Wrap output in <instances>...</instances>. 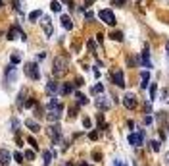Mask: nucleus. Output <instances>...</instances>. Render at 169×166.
<instances>
[{
	"label": "nucleus",
	"mask_w": 169,
	"mask_h": 166,
	"mask_svg": "<svg viewBox=\"0 0 169 166\" xmlns=\"http://www.w3.org/2000/svg\"><path fill=\"white\" fill-rule=\"evenodd\" d=\"M62 112H63V104H62V103H58V101H56V98L52 97V101H50V103H48V106H46V118H48V122L56 124V122L60 120Z\"/></svg>",
	"instance_id": "f257e3e1"
},
{
	"label": "nucleus",
	"mask_w": 169,
	"mask_h": 166,
	"mask_svg": "<svg viewBox=\"0 0 169 166\" xmlns=\"http://www.w3.org/2000/svg\"><path fill=\"white\" fill-rule=\"evenodd\" d=\"M52 73H54V77H63L67 73V58L65 56H56Z\"/></svg>",
	"instance_id": "f03ea898"
},
{
	"label": "nucleus",
	"mask_w": 169,
	"mask_h": 166,
	"mask_svg": "<svg viewBox=\"0 0 169 166\" xmlns=\"http://www.w3.org/2000/svg\"><path fill=\"white\" fill-rule=\"evenodd\" d=\"M98 18L102 19L106 25H111V27L115 25V16H114V12H110V10H100V12H98Z\"/></svg>",
	"instance_id": "7ed1b4c3"
},
{
	"label": "nucleus",
	"mask_w": 169,
	"mask_h": 166,
	"mask_svg": "<svg viewBox=\"0 0 169 166\" xmlns=\"http://www.w3.org/2000/svg\"><path fill=\"white\" fill-rule=\"evenodd\" d=\"M25 75L27 77H31V79H35V81H39L40 79V72H39V66L37 64H27L25 66Z\"/></svg>",
	"instance_id": "20e7f679"
},
{
	"label": "nucleus",
	"mask_w": 169,
	"mask_h": 166,
	"mask_svg": "<svg viewBox=\"0 0 169 166\" xmlns=\"http://www.w3.org/2000/svg\"><path fill=\"white\" fill-rule=\"evenodd\" d=\"M46 131H48V135H50V139H52L54 143H60V139H62V129H60L58 124H52Z\"/></svg>",
	"instance_id": "39448f33"
},
{
	"label": "nucleus",
	"mask_w": 169,
	"mask_h": 166,
	"mask_svg": "<svg viewBox=\"0 0 169 166\" xmlns=\"http://www.w3.org/2000/svg\"><path fill=\"white\" fill-rule=\"evenodd\" d=\"M129 143L133 147H140L144 143V131H138V133H131L129 135Z\"/></svg>",
	"instance_id": "423d86ee"
},
{
	"label": "nucleus",
	"mask_w": 169,
	"mask_h": 166,
	"mask_svg": "<svg viewBox=\"0 0 169 166\" xmlns=\"http://www.w3.org/2000/svg\"><path fill=\"white\" fill-rule=\"evenodd\" d=\"M123 104H125V108H129V110H134L137 108V97L127 93L125 97H123Z\"/></svg>",
	"instance_id": "0eeeda50"
},
{
	"label": "nucleus",
	"mask_w": 169,
	"mask_h": 166,
	"mask_svg": "<svg viewBox=\"0 0 169 166\" xmlns=\"http://www.w3.org/2000/svg\"><path fill=\"white\" fill-rule=\"evenodd\" d=\"M111 79H114V83L117 87H125V77H123V72L121 70H115L114 73H111Z\"/></svg>",
	"instance_id": "6e6552de"
},
{
	"label": "nucleus",
	"mask_w": 169,
	"mask_h": 166,
	"mask_svg": "<svg viewBox=\"0 0 169 166\" xmlns=\"http://www.w3.org/2000/svg\"><path fill=\"white\" fill-rule=\"evenodd\" d=\"M10 160H12L10 151L8 149H0V166H10Z\"/></svg>",
	"instance_id": "1a4fd4ad"
},
{
	"label": "nucleus",
	"mask_w": 169,
	"mask_h": 166,
	"mask_svg": "<svg viewBox=\"0 0 169 166\" xmlns=\"http://www.w3.org/2000/svg\"><path fill=\"white\" fill-rule=\"evenodd\" d=\"M42 29H44V35H46V37H50L52 33H54V27H52L50 18H42Z\"/></svg>",
	"instance_id": "9d476101"
},
{
	"label": "nucleus",
	"mask_w": 169,
	"mask_h": 166,
	"mask_svg": "<svg viewBox=\"0 0 169 166\" xmlns=\"http://www.w3.org/2000/svg\"><path fill=\"white\" fill-rule=\"evenodd\" d=\"M140 64L144 66V68H152V62H150V52H148V47L144 48L142 56H140Z\"/></svg>",
	"instance_id": "9b49d317"
},
{
	"label": "nucleus",
	"mask_w": 169,
	"mask_h": 166,
	"mask_svg": "<svg viewBox=\"0 0 169 166\" xmlns=\"http://www.w3.org/2000/svg\"><path fill=\"white\" fill-rule=\"evenodd\" d=\"M58 91H60V85L56 83V81H48V83H46V93H48V95H56Z\"/></svg>",
	"instance_id": "f8f14e48"
},
{
	"label": "nucleus",
	"mask_w": 169,
	"mask_h": 166,
	"mask_svg": "<svg viewBox=\"0 0 169 166\" xmlns=\"http://www.w3.org/2000/svg\"><path fill=\"white\" fill-rule=\"evenodd\" d=\"M16 77H17V70L14 68V64H12V66L6 70V79H8V81H16Z\"/></svg>",
	"instance_id": "ddd939ff"
},
{
	"label": "nucleus",
	"mask_w": 169,
	"mask_h": 166,
	"mask_svg": "<svg viewBox=\"0 0 169 166\" xmlns=\"http://www.w3.org/2000/svg\"><path fill=\"white\" fill-rule=\"evenodd\" d=\"M96 106L100 110H108L110 108V101H108L106 97H100V98H96Z\"/></svg>",
	"instance_id": "4468645a"
},
{
	"label": "nucleus",
	"mask_w": 169,
	"mask_h": 166,
	"mask_svg": "<svg viewBox=\"0 0 169 166\" xmlns=\"http://www.w3.org/2000/svg\"><path fill=\"white\" fill-rule=\"evenodd\" d=\"M25 126L33 131V133H39V131H40V126L37 124V122L35 120H25Z\"/></svg>",
	"instance_id": "2eb2a0df"
},
{
	"label": "nucleus",
	"mask_w": 169,
	"mask_h": 166,
	"mask_svg": "<svg viewBox=\"0 0 169 166\" xmlns=\"http://www.w3.org/2000/svg\"><path fill=\"white\" fill-rule=\"evenodd\" d=\"M62 25H63V29L71 31V29H73V21H71V18H69V16H62Z\"/></svg>",
	"instance_id": "dca6fc26"
},
{
	"label": "nucleus",
	"mask_w": 169,
	"mask_h": 166,
	"mask_svg": "<svg viewBox=\"0 0 169 166\" xmlns=\"http://www.w3.org/2000/svg\"><path fill=\"white\" fill-rule=\"evenodd\" d=\"M73 91V85L71 83H63V85H60V93L62 95H69Z\"/></svg>",
	"instance_id": "f3484780"
},
{
	"label": "nucleus",
	"mask_w": 169,
	"mask_h": 166,
	"mask_svg": "<svg viewBox=\"0 0 169 166\" xmlns=\"http://www.w3.org/2000/svg\"><path fill=\"white\" fill-rule=\"evenodd\" d=\"M140 79H142L140 87H142V89H146V87H148V79H150V73H148V72H142V73H140Z\"/></svg>",
	"instance_id": "a211bd4d"
},
{
	"label": "nucleus",
	"mask_w": 169,
	"mask_h": 166,
	"mask_svg": "<svg viewBox=\"0 0 169 166\" xmlns=\"http://www.w3.org/2000/svg\"><path fill=\"white\" fill-rule=\"evenodd\" d=\"M52 151H44V154H42V157H44V166H50V162H52Z\"/></svg>",
	"instance_id": "6ab92c4d"
},
{
	"label": "nucleus",
	"mask_w": 169,
	"mask_h": 166,
	"mask_svg": "<svg viewBox=\"0 0 169 166\" xmlns=\"http://www.w3.org/2000/svg\"><path fill=\"white\" fill-rule=\"evenodd\" d=\"M102 93H104V85L102 83H96L92 87V95H102Z\"/></svg>",
	"instance_id": "aec40b11"
},
{
	"label": "nucleus",
	"mask_w": 169,
	"mask_h": 166,
	"mask_svg": "<svg viewBox=\"0 0 169 166\" xmlns=\"http://www.w3.org/2000/svg\"><path fill=\"white\" fill-rule=\"evenodd\" d=\"M75 98H77V103H79V104H87V103H88V98H87L83 93H75Z\"/></svg>",
	"instance_id": "412c9836"
},
{
	"label": "nucleus",
	"mask_w": 169,
	"mask_h": 166,
	"mask_svg": "<svg viewBox=\"0 0 169 166\" xmlns=\"http://www.w3.org/2000/svg\"><path fill=\"white\" fill-rule=\"evenodd\" d=\"M39 18H42V12H40V10H35V12L29 14V19H31V21H37Z\"/></svg>",
	"instance_id": "4be33fe9"
},
{
	"label": "nucleus",
	"mask_w": 169,
	"mask_h": 166,
	"mask_svg": "<svg viewBox=\"0 0 169 166\" xmlns=\"http://www.w3.org/2000/svg\"><path fill=\"white\" fill-rule=\"evenodd\" d=\"M150 147H152V151H156V153H157V151H160V149H162V143L154 139V141H150Z\"/></svg>",
	"instance_id": "5701e85b"
},
{
	"label": "nucleus",
	"mask_w": 169,
	"mask_h": 166,
	"mask_svg": "<svg viewBox=\"0 0 169 166\" xmlns=\"http://www.w3.org/2000/svg\"><path fill=\"white\" fill-rule=\"evenodd\" d=\"M110 37L114 39V41H123V33H121V31H114Z\"/></svg>",
	"instance_id": "b1692460"
},
{
	"label": "nucleus",
	"mask_w": 169,
	"mask_h": 166,
	"mask_svg": "<svg viewBox=\"0 0 169 166\" xmlns=\"http://www.w3.org/2000/svg\"><path fill=\"white\" fill-rule=\"evenodd\" d=\"M50 8H52V12H60V10H62V4L58 2V0H54V2L50 4Z\"/></svg>",
	"instance_id": "393cba45"
},
{
	"label": "nucleus",
	"mask_w": 169,
	"mask_h": 166,
	"mask_svg": "<svg viewBox=\"0 0 169 166\" xmlns=\"http://www.w3.org/2000/svg\"><path fill=\"white\" fill-rule=\"evenodd\" d=\"M23 158H25V160H33V158H35V153H33V151H25Z\"/></svg>",
	"instance_id": "a878e982"
},
{
	"label": "nucleus",
	"mask_w": 169,
	"mask_h": 166,
	"mask_svg": "<svg viewBox=\"0 0 169 166\" xmlns=\"http://www.w3.org/2000/svg\"><path fill=\"white\" fill-rule=\"evenodd\" d=\"M156 91H157V87L152 85V87H150V101H156Z\"/></svg>",
	"instance_id": "bb28decb"
},
{
	"label": "nucleus",
	"mask_w": 169,
	"mask_h": 166,
	"mask_svg": "<svg viewBox=\"0 0 169 166\" xmlns=\"http://www.w3.org/2000/svg\"><path fill=\"white\" fill-rule=\"evenodd\" d=\"M10 60H12V64H19L21 56H19V54H12V58H10Z\"/></svg>",
	"instance_id": "cd10ccee"
},
{
	"label": "nucleus",
	"mask_w": 169,
	"mask_h": 166,
	"mask_svg": "<svg viewBox=\"0 0 169 166\" xmlns=\"http://www.w3.org/2000/svg\"><path fill=\"white\" fill-rule=\"evenodd\" d=\"M27 141H29V145H31L33 149H39V145H37V141H35V137H29Z\"/></svg>",
	"instance_id": "c85d7f7f"
},
{
	"label": "nucleus",
	"mask_w": 169,
	"mask_h": 166,
	"mask_svg": "<svg viewBox=\"0 0 169 166\" xmlns=\"http://www.w3.org/2000/svg\"><path fill=\"white\" fill-rule=\"evenodd\" d=\"M14 158H16V162H23V154H21V153H16Z\"/></svg>",
	"instance_id": "c756f323"
},
{
	"label": "nucleus",
	"mask_w": 169,
	"mask_h": 166,
	"mask_svg": "<svg viewBox=\"0 0 169 166\" xmlns=\"http://www.w3.org/2000/svg\"><path fill=\"white\" fill-rule=\"evenodd\" d=\"M83 126H85V128H91V126H92L91 118H85V120H83Z\"/></svg>",
	"instance_id": "7c9ffc66"
},
{
	"label": "nucleus",
	"mask_w": 169,
	"mask_h": 166,
	"mask_svg": "<svg viewBox=\"0 0 169 166\" xmlns=\"http://www.w3.org/2000/svg\"><path fill=\"white\" fill-rule=\"evenodd\" d=\"M35 114H37V118H42V108L40 106H35Z\"/></svg>",
	"instance_id": "2f4dec72"
},
{
	"label": "nucleus",
	"mask_w": 169,
	"mask_h": 166,
	"mask_svg": "<svg viewBox=\"0 0 169 166\" xmlns=\"http://www.w3.org/2000/svg\"><path fill=\"white\" fill-rule=\"evenodd\" d=\"M88 137H91L92 141H96V139H98V133H96V131H91V133H88Z\"/></svg>",
	"instance_id": "473e14b6"
},
{
	"label": "nucleus",
	"mask_w": 169,
	"mask_h": 166,
	"mask_svg": "<svg viewBox=\"0 0 169 166\" xmlns=\"http://www.w3.org/2000/svg\"><path fill=\"white\" fill-rule=\"evenodd\" d=\"M111 2H114V6H123V4H125V0H111Z\"/></svg>",
	"instance_id": "72a5a7b5"
},
{
	"label": "nucleus",
	"mask_w": 169,
	"mask_h": 166,
	"mask_svg": "<svg viewBox=\"0 0 169 166\" xmlns=\"http://www.w3.org/2000/svg\"><path fill=\"white\" fill-rule=\"evenodd\" d=\"M69 116H71V118H75V116H77V108H73V106L69 108Z\"/></svg>",
	"instance_id": "f704fd0d"
},
{
	"label": "nucleus",
	"mask_w": 169,
	"mask_h": 166,
	"mask_svg": "<svg viewBox=\"0 0 169 166\" xmlns=\"http://www.w3.org/2000/svg\"><path fill=\"white\" fill-rule=\"evenodd\" d=\"M114 166H127V164L123 162V160H119V158H117V160H114Z\"/></svg>",
	"instance_id": "c9c22d12"
},
{
	"label": "nucleus",
	"mask_w": 169,
	"mask_h": 166,
	"mask_svg": "<svg viewBox=\"0 0 169 166\" xmlns=\"http://www.w3.org/2000/svg\"><path fill=\"white\" fill-rule=\"evenodd\" d=\"M88 48H91V50H94V48H96V45H94V41H92V39L88 41Z\"/></svg>",
	"instance_id": "e433bc0d"
},
{
	"label": "nucleus",
	"mask_w": 169,
	"mask_h": 166,
	"mask_svg": "<svg viewBox=\"0 0 169 166\" xmlns=\"http://www.w3.org/2000/svg\"><path fill=\"white\" fill-rule=\"evenodd\" d=\"M85 16H87V19H88V21H91V19H94V14H92V12H87Z\"/></svg>",
	"instance_id": "4c0bfd02"
},
{
	"label": "nucleus",
	"mask_w": 169,
	"mask_h": 166,
	"mask_svg": "<svg viewBox=\"0 0 169 166\" xmlns=\"http://www.w3.org/2000/svg\"><path fill=\"white\" fill-rule=\"evenodd\" d=\"M92 158H94V160H100V158H102V154H100V153H94Z\"/></svg>",
	"instance_id": "58836bf2"
},
{
	"label": "nucleus",
	"mask_w": 169,
	"mask_h": 166,
	"mask_svg": "<svg viewBox=\"0 0 169 166\" xmlns=\"http://www.w3.org/2000/svg\"><path fill=\"white\" fill-rule=\"evenodd\" d=\"M83 83H85V81H83V79H81V77H79V79H77V81H75V87H81V85H83Z\"/></svg>",
	"instance_id": "ea45409f"
},
{
	"label": "nucleus",
	"mask_w": 169,
	"mask_h": 166,
	"mask_svg": "<svg viewBox=\"0 0 169 166\" xmlns=\"http://www.w3.org/2000/svg\"><path fill=\"white\" fill-rule=\"evenodd\" d=\"M144 124H152V116H146L144 118Z\"/></svg>",
	"instance_id": "a19ab883"
},
{
	"label": "nucleus",
	"mask_w": 169,
	"mask_h": 166,
	"mask_svg": "<svg viewBox=\"0 0 169 166\" xmlns=\"http://www.w3.org/2000/svg\"><path fill=\"white\" fill-rule=\"evenodd\" d=\"M37 58H39V60H44V58H46V52H40V54H39Z\"/></svg>",
	"instance_id": "79ce46f5"
},
{
	"label": "nucleus",
	"mask_w": 169,
	"mask_h": 166,
	"mask_svg": "<svg viewBox=\"0 0 169 166\" xmlns=\"http://www.w3.org/2000/svg\"><path fill=\"white\" fill-rule=\"evenodd\" d=\"M92 2H94V0H85V4H87V6H88V4H92Z\"/></svg>",
	"instance_id": "37998d69"
},
{
	"label": "nucleus",
	"mask_w": 169,
	"mask_h": 166,
	"mask_svg": "<svg viewBox=\"0 0 169 166\" xmlns=\"http://www.w3.org/2000/svg\"><path fill=\"white\" fill-rule=\"evenodd\" d=\"M165 160H167V164H169V153H167V157H165Z\"/></svg>",
	"instance_id": "c03bdc74"
},
{
	"label": "nucleus",
	"mask_w": 169,
	"mask_h": 166,
	"mask_svg": "<svg viewBox=\"0 0 169 166\" xmlns=\"http://www.w3.org/2000/svg\"><path fill=\"white\" fill-rule=\"evenodd\" d=\"M165 48H167V52H169V43H167V45H165Z\"/></svg>",
	"instance_id": "a18cd8bd"
},
{
	"label": "nucleus",
	"mask_w": 169,
	"mask_h": 166,
	"mask_svg": "<svg viewBox=\"0 0 169 166\" xmlns=\"http://www.w3.org/2000/svg\"><path fill=\"white\" fill-rule=\"evenodd\" d=\"M2 6H4V4H2V0H0V8H2Z\"/></svg>",
	"instance_id": "49530a36"
},
{
	"label": "nucleus",
	"mask_w": 169,
	"mask_h": 166,
	"mask_svg": "<svg viewBox=\"0 0 169 166\" xmlns=\"http://www.w3.org/2000/svg\"><path fill=\"white\" fill-rule=\"evenodd\" d=\"M0 35H2V31H0Z\"/></svg>",
	"instance_id": "de8ad7c7"
}]
</instances>
